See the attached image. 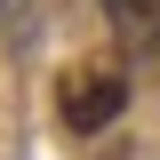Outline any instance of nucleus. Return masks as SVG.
I'll use <instances>...</instances> for the list:
<instances>
[{
	"label": "nucleus",
	"instance_id": "obj_1",
	"mask_svg": "<svg viewBox=\"0 0 160 160\" xmlns=\"http://www.w3.org/2000/svg\"><path fill=\"white\" fill-rule=\"evenodd\" d=\"M120 104H128V80L120 72H72V88H64V120H72L80 136L88 128H112Z\"/></svg>",
	"mask_w": 160,
	"mask_h": 160
},
{
	"label": "nucleus",
	"instance_id": "obj_2",
	"mask_svg": "<svg viewBox=\"0 0 160 160\" xmlns=\"http://www.w3.org/2000/svg\"><path fill=\"white\" fill-rule=\"evenodd\" d=\"M104 8H112V24H120V32H136V16H152L160 0H104Z\"/></svg>",
	"mask_w": 160,
	"mask_h": 160
},
{
	"label": "nucleus",
	"instance_id": "obj_3",
	"mask_svg": "<svg viewBox=\"0 0 160 160\" xmlns=\"http://www.w3.org/2000/svg\"><path fill=\"white\" fill-rule=\"evenodd\" d=\"M152 40H160V8H152Z\"/></svg>",
	"mask_w": 160,
	"mask_h": 160
}]
</instances>
